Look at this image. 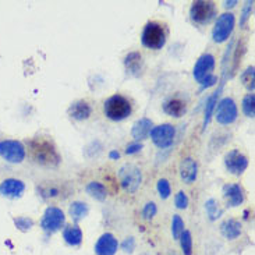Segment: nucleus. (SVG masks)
Returning <instances> with one entry per match:
<instances>
[{
  "label": "nucleus",
  "instance_id": "20e7f679",
  "mask_svg": "<svg viewBox=\"0 0 255 255\" xmlns=\"http://www.w3.org/2000/svg\"><path fill=\"white\" fill-rule=\"evenodd\" d=\"M141 42L145 48L155 49V51L162 49L166 43V32H164V25L156 21H149L143 31Z\"/></svg>",
  "mask_w": 255,
  "mask_h": 255
},
{
  "label": "nucleus",
  "instance_id": "c9c22d12",
  "mask_svg": "<svg viewBox=\"0 0 255 255\" xmlns=\"http://www.w3.org/2000/svg\"><path fill=\"white\" fill-rule=\"evenodd\" d=\"M174 204L179 209H185L188 206V197L184 191H179L174 197Z\"/></svg>",
  "mask_w": 255,
  "mask_h": 255
},
{
  "label": "nucleus",
  "instance_id": "a19ab883",
  "mask_svg": "<svg viewBox=\"0 0 255 255\" xmlns=\"http://www.w3.org/2000/svg\"><path fill=\"white\" fill-rule=\"evenodd\" d=\"M109 156H110V159H119L120 158V153L117 152V151H112V152L109 153Z\"/></svg>",
  "mask_w": 255,
  "mask_h": 255
},
{
  "label": "nucleus",
  "instance_id": "cd10ccee",
  "mask_svg": "<svg viewBox=\"0 0 255 255\" xmlns=\"http://www.w3.org/2000/svg\"><path fill=\"white\" fill-rule=\"evenodd\" d=\"M241 108H243V112L247 117H254L255 116V96L254 93H248L245 95L243 103H241Z\"/></svg>",
  "mask_w": 255,
  "mask_h": 255
},
{
  "label": "nucleus",
  "instance_id": "4be33fe9",
  "mask_svg": "<svg viewBox=\"0 0 255 255\" xmlns=\"http://www.w3.org/2000/svg\"><path fill=\"white\" fill-rule=\"evenodd\" d=\"M222 90H223V82L220 84V87L218 88V91H215L209 98H208V101H206V105H205V116H204V123H202V128H206V126L209 124L211 122V117H212V113H214L215 108H216V105H218V98L220 96V93H222Z\"/></svg>",
  "mask_w": 255,
  "mask_h": 255
},
{
  "label": "nucleus",
  "instance_id": "f03ea898",
  "mask_svg": "<svg viewBox=\"0 0 255 255\" xmlns=\"http://www.w3.org/2000/svg\"><path fill=\"white\" fill-rule=\"evenodd\" d=\"M103 112L108 119H110L113 122H122L124 119H127L131 112V103L127 98H124L122 95H113L110 96L105 105H103Z\"/></svg>",
  "mask_w": 255,
  "mask_h": 255
},
{
  "label": "nucleus",
  "instance_id": "9d476101",
  "mask_svg": "<svg viewBox=\"0 0 255 255\" xmlns=\"http://www.w3.org/2000/svg\"><path fill=\"white\" fill-rule=\"evenodd\" d=\"M151 140L152 143L161 148V149H166L169 146H172V144L174 141V135H176V128H174L172 124L169 123H164L161 126H156L151 130Z\"/></svg>",
  "mask_w": 255,
  "mask_h": 255
},
{
  "label": "nucleus",
  "instance_id": "393cba45",
  "mask_svg": "<svg viewBox=\"0 0 255 255\" xmlns=\"http://www.w3.org/2000/svg\"><path fill=\"white\" fill-rule=\"evenodd\" d=\"M38 193L43 198H56L63 194V188H60V185H56L53 183H45L38 185Z\"/></svg>",
  "mask_w": 255,
  "mask_h": 255
},
{
  "label": "nucleus",
  "instance_id": "bb28decb",
  "mask_svg": "<svg viewBox=\"0 0 255 255\" xmlns=\"http://www.w3.org/2000/svg\"><path fill=\"white\" fill-rule=\"evenodd\" d=\"M240 78H241V82H243V85H244L245 88L248 90L250 92L254 91L255 88V69L254 66H250V67H247L245 69V72H243V74L240 75Z\"/></svg>",
  "mask_w": 255,
  "mask_h": 255
},
{
  "label": "nucleus",
  "instance_id": "aec40b11",
  "mask_svg": "<svg viewBox=\"0 0 255 255\" xmlns=\"http://www.w3.org/2000/svg\"><path fill=\"white\" fill-rule=\"evenodd\" d=\"M164 112L172 117H182L187 112V105L180 98H170L164 103Z\"/></svg>",
  "mask_w": 255,
  "mask_h": 255
},
{
  "label": "nucleus",
  "instance_id": "4c0bfd02",
  "mask_svg": "<svg viewBox=\"0 0 255 255\" xmlns=\"http://www.w3.org/2000/svg\"><path fill=\"white\" fill-rule=\"evenodd\" d=\"M122 248L124 253L131 254V253L134 251V248H135V240H134V237H127V238L123 241Z\"/></svg>",
  "mask_w": 255,
  "mask_h": 255
},
{
  "label": "nucleus",
  "instance_id": "ea45409f",
  "mask_svg": "<svg viewBox=\"0 0 255 255\" xmlns=\"http://www.w3.org/2000/svg\"><path fill=\"white\" fill-rule=\"evenodd\" d=\"M237 3H238L237 0H232V1H225V4H223V6H225L226 9H233Z\"/></svg>",
  "mask_w": 255,
  "mask_h": 255
},
{
  "label": "nucleus",
  "instance_id": "423d86ee",
  "mask_svg": "<svg viewBox=\"0 0 255 255\" xmlns=\"http://www.w3.org/2000/svg\"><path fill=\"white\" fill-rule=\"evenodd\" d=\"M235 24H236V18L235 14L232 13H225L222 16H219V18L215 24L214 31H212V39L216 43H223L226 42L232 32L235 30Z\"/></svg>",
  "mask_w": 255,
  "mask_h": 255
},
{
  "label": "nucleus",
  "instance_id": "f8f14e48",
  "mask_svg": "<svg viewBox=\"0 0 255 255\" xmlns=\"http://www.w3.org/2000/svg\"><path fill=\"white\" fill-rule=\"evenodd\" d=\"M215 69V57L214 55H211V53H204L197 63H195L194 66V78L195 81L200 82L204 80L205 77H208V75H211L212 72H214Z\"/></svg>",
  "mask_w": 255,
  "mask_h": 255
},
{
  "label": "nucleus",
  "instance_id": "a878e982",
  "mask_svg": "<svg viewBox=\"0 0 255 255\" xmlns=\"http://www.w3.org/2000/svg\"><path fill=\"white\" fill-rule=\"evenodd\" d=\"M88 205L85 202H81V201H75L73 202L72 206H70V216L74 222H80L87 215H88Z\"/></svg>",
  "mask_w": 255,
  "mask_h": 255
},
{
  "label": "nucleus",
  "instance_id": "79ce46f5",
  "mask_svg": "<svg viewBox=\"0 0 255 255\" xmlns=\"http://www.w3.org/2000/svg\"><path fill=\"white\" fill-rule=\"evenodd\" d=\"M143 255H146V254H143Z\"/></svg>",
  "mask_w": 255,
  "mask_h": 255
},
{
  "label": "nucleus",
  "instance_id": "1a4fd4ad",
  "mask_svg": "<svg viewBox=\"0 0 255 255\" xmlns=\"http://www.w3.org/2000/svg\"><path fill=\"white\" fill-rule=\"evenodd\" d=\"M66 223V216L60 208L57 206H49L42 216L41 227L46 233H55L60 230Z\"/></svg>",
  "mask_w": 255,
  "mask_h": 255
},
{
  "label": "nucleus",
  "instance_id": "dca6fc26",
  "mask_svg": "<svg viewBox=\"0 0 255 255\" xmlns=\"http://www.w3.org/2000/svg\"><path fill=\"white\" fill-rule=\"evenodd\" d=\"M180 176L184 183L193 184L198 176V166L193 158H184L180 162Z\"/></svg>",
  "mask_w": 255,
  "mask_h": 255
},
{
  "label": "nucleus",
  "instance_id": "f3484780",
  "mask_svg": "<svg viewBox=\"0 0 255 255\" xmlns=\"http://www.w3.org/2000/svg\"><path fill=\"white\" fill-rule=\"evenodd\" d=\"M152 128H153L152 120H149V119H146V117H143V119L137 120V122L133 124L131 135H133L134 140L138 143V141L145 140V138L149 135V133H151Z\"/></svg>",
  "mask_w": 255,
  "mask_h": 255
},
{
  "label": "nucleus",
  "instance_id": "4468645a",
  "mask_svg": "<svg viewBox=\"0 0 255 255\" xmlns=\"http://www.w3.org/2000/svg\"><path fill=\"white\" fill-rule=\"evenodd\" d=\"M223 197L230 208H236L244 202V190L240 184H225L223 185Z\"/></svg>",
  "mask_w": 255,
  "mask_h": 255
},
{
  "label": "nucleus",
  "instance_id": "39448f33",
  "mask_svg": "<svg viewBox=\"0 0 255 255\" xmlns=\"http://www.w3.org/2000/svg\"><path fill=\"white\" fill-rule=\"evenodd\" d=\"M27 155L25 145L17 140H3L0 141V156L9 164H21Z\"/></svg>",
  "mask_w": 255,
  "mask_h": 255
},
{
  "label": "nucleus",
  "instance_id": "473e14b6",
  "mask_svg": "<svg viewBox=\"0 0 255 255\" xmlns=\"http://www.w3.org/2000/svg\"><path fill=\"white\" fill-rule=\"evenodd\" d=\"M14 225L17 226V229L21 232H28L31 227L34 226V220L27 218V216H20L14 219Z\"/></svg>",
  "mask_w": 255,
  "mask_h": 255
},
{
  "label": "nucleus",
  "instance_id": "c85d7f7f",
  "mask_svg": "<svg viewBox=\"0 0 255 255\" xmlns=\"http://www.w3.org/2000/svg\"><path fill=\"white\" fill-rule=\"evenodd\" d=\"M205 209H206V214L211 220H216L218 218H220V215L223 214V211L219 208V204L215 201L214 198H211L205 202Z\"/></svg>",
  "mask_w": 255,
  "mask_h": 255
},
{
  "label": "nucleus",
  "instance_id": "f257e3e1",
  "mask_svg": "<svg viewBox=\"0 0 255 255\" xmlns=\"http://www.w3.org/2000/svg\"><path fill=\"white\" fill-rule=\"evenodd\" d=\"M28 152L35 164L45 167H56L61 162V158L55 145L46 138H32L28 141Z\"/></svg>",
  "mask_w": 255,
  "mask_h": 255
},
{
  "label": "nucleus",
  "instance_id": "7c9ffc66",
  "mask_svg": "<svg viewBox=\"0 0 255 255\" xmlns=\"http://www.w3.org/2000/svg\"><path fill=\"white\" fill-rule=\"evenodd\" d=\"M183 232H184L183 219H182L179 215H173V219H172V235H173V238L179 240L180 236L183 235Z\"/></svg>",
  "mask_w": 255,
  "mask_h": 255
},
{
  "label": "nucleus",
  "instance_id": "f704fd0d",
  "mask_svg": "<svg viewBox=\"0 0 255 255\" xmlns=\"http://www.w3.org/2000/svg\"><path fill=\"white\" fill-rule=\"evenodd\" d=\"M158 212V208H156V204L155 202H146L145 206L143 209V216L145 220H151L153 219V216Z\"/></svg>",
  "mask_w": 255,
  "mask_h": 255
},
{
  "label": "nucleus",
  "instance_id": "a211bd4d",
  "mask_svg": "<svg viewBox=\"0 0 255 255\" xmlns=\"http://www.w3.org/2000/svg\"><path fill=\"white\" fill-rule=\"evenodd\" d=\"M124 66H126V70L128 74H131L134 77H138L141 72H143V56L141 53L138 52H131L126 56L124 59Z\"/></svg>",
  "mask_w": 255,
  "mask_h": 255
},
{
  "label": "nucleus",
  "instance_id": "6ab92c4d",
  "mask_svg": "<svg viewBox=\"0 0 255 255\" xmlns=\"http://www.w3.org/2000/svg\"><path fill=\"white\" fill-rule=\"evenodd\" d=\"M92 113V108L90 106V103H87L85 101H77V102L72 103V106L69 108V114L70 117L74 120H87L90 119Z\"/></svg>",
  "mask_w": 255,
  "mask_h": 255
},
{
  "label": "nucleus",
  "instance_id": "412c9836",
  "mask_svg": "<svg viewBox=\"0 0 255 255\" xmlns=\"http://www.w3.org/2000/svg\"><path fill=\"white\" fill-rule=\"evenodd\" d=\"M220 232L227 240H236L241 235V225L236 219H227L220 225Z\"/></svg>",
  "mask_w": 255,
  "mask_h": 255
},
{
  "label": "nucleus",
  "instance_id": "58836bf2",
  "mask_svg": "<svg viewBox=\"0 0 255 255\" xmlns=\"http://www.w3.org/2000/svg\"><path fill=\"white\" fill-rule=\"evenodd\" d=\"M141 149H143V144L133 143V144H130V145H127V148H126V153H127V155H134V153L140 152Z\"/></svg>",
  "mask_w": 255,
  "mask_h": 255
},
{
  "label": "nucleus",
  "instance_id": "7ed1b4c3",
  "mask_svg": "<svg viewBox=\"0 0 255 255\" xmlns=\"http://www.w3.org/2000/svg\"><path fill=\"white\" fill-rule=\"evenodd\" d=\"M117 176H119V182H120L122 188L126 193H128V194L135 193L140 188L141 182H143L141 169L133 164H123Z\"/></svg>",
  "mask_w": 255,
  "mask_h": 255
},
{
  "label": "nucleus",
  "instance_id": "5701e85b",
  "mask_svg": "<svg viewBox=\"0 0 255 255\" xmlns=\"http://www.w3.org/2000/svg\"><path fill=\"white\" fill-rule=\"evenodd\" d=\"M63 238L69 245L77 247L82 243V232L78 226H67L63 230Z\"/></svg>",
  "mask_w": 255,
  "mask_h": 255
},
{
  "label": "nucleus",
  "instance_id": "2f4dec72",
  "mask_svg": "<svg viewBox=\"0 0 255 255\" xmlns=\"http://www.w3.org/2000/svg\"><path fill=\"white\" fill-rule=\"evenodd\" d=\"M156 190H158L159 197H161L162 200H167V198L170 197V194H172V187H170V183H169L166 179L158 180V183H156Z\"/></svg>",
  "mask_w": 255,
  "mask_h": 255
},
{
  "label": "nucleus",
  "instance_id": "ddd939ff",
  "mask_svg": "<svg viewBox=\"0 0 255 255\" xmlns=\"http://www.w3.org/2000/svg\"><path fill=\"white\" fill-rule=\"evenodd\" d=\"M119 250V241L112 233L102 235L96 244H95V254L96 255H114Z\"/></svg>",
  "mask_w": 255,
  "mask_h": 255
},
{
  "label": "nucleus",
  "instance_id": "72a5a7b5",
  "mask_svg": "<svg viewBox=\"0 0 255 255\" xmlns=\"http://www.w3.org/2000/svg\"><path fill=\"white\" fill-rule=\"evenodd\" d=\"M253 7H254V1H253V0H251V1H250V0L245 1L243 11H241V17H240V27H244L245 24L248 22L250 16H251V13H253Z\"/></svg>",
  "mask_w": 255,
  "mask_h": 255
},
{
  "label": "nucleus",
  "instance_id": "6e6552de",
  "mask_svg": "<svg viewBox=\"0 0 255 255\" xmlns=\"http://www.w3.org/2000/svg\"><path fill=\"white\" fill-rule=\"evenodd\" d=\"M215 3L206 0H197L190 9V17L197 24H208L215 17Z\"/></svg>",
  "mask_w": 255,
  "mask_h": 255
},
{
  "label": "nucleus",
  "instance_id": "9b49d317",
  "mask_svg": "<svg viewBox=\"0 0 255 255\" xmlns=\"http://www.w3.org/2000/svg\"><path fill=\"white\" fill-rule=\"evenodd\" d=\"M225 166L229 173L240 176L248 167V158L238 149H233L225 155Z\"/></svg>",
  "mask_w": 255,
  "mask_h": 255
},
{
  "label": "nucleus",
  "instance_id": "e433bc0d",
  "mask_svg": "<svg viewBox=\"0 0 255 255\" xmlns=\"http://www.w3.org/2000/svg\"><path fill=\"white\" fill-rule=\"evenodd\" d=\"M216 82H218V77H216V75H214V74H211V75L205 77L204 80L200 82V85H201V91H204V90H206V88H211V87H214Z\"/></svg>",
  "mask_w": 255,
  "mask_h": 255
},
{
  "label": "nucleus",
  "instance_id": "2eb2a0df",
  "mask_svg": "<svg viewBox=\"0 0 255 255\" xmlns=\"http://www.w3.org/2000/svg\"><path fill=\"white\" fill-rule=\"evenodd\" d=\"M25 191V184L17 179H6L0 184V194L7 198H20Z\"/></svg>",
  "mask_w": 255,
  "mask_h": 255
},
{
  "label": "nucleus",
  "instance_id": "b1692460",
  "mask_svg": "<svg viewBox=\"0 0 255 255\" xmlns=\"http://www.w3.org/2000/svg\"><path fill=\"white\" fill-rule=\"evenodd\" d=\"M85 190H87V194L91 195L92 198H95L96 201H101V202L105 201L106 197H108L106 187L102 183H99V182H91V183H88Z\"/></svg>",
  "mask_w": 255,
  "mask_h": 255
},
{
  "label": "nucleus",
  "instance_id": "c756f323",
  "mask_svg": "<svg viewBox=\"0 0 255 255\" xmlns=\"http://www.w3.org/2000/svg\"><path fill=\"white\" fill-rule=\"evenodd\" d=\"M180 244L184 255H193V236L188 230H184L180 236Z\"/></svg>",
  "mask_w": 255,
  "mask_h": 255
},
{
  "label": "nucleus",
  "instance_id": "0eeeda50",
  "mask_svg": "<svg viewBox=\"0 0 255 255\" xmlns=\"http://www.w3.org/2000/svg\"><path fill=\"white\" fill-rule=\"evenodd\" d=\"M238 116L237 105L232 98H223L215 108V119L222 126H229L236 122Z\"/></svg>",
  "mask_w": 255,
  "mask_h": 255
}]
</instances>
